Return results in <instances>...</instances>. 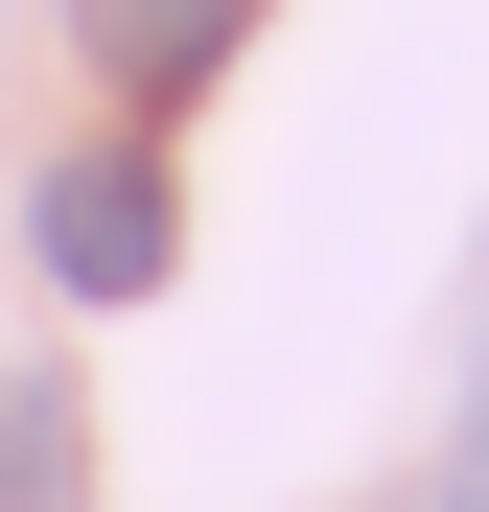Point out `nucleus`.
<instances>
[{
    "label": "nucleus",
    "mask_w": 489,
    "mask_h": 512,
    "mask_svg": "<svg viewBox=\"0 0 489 512\" xmlns=\"http://www.w3.org/2000/svg\"><path fill=\"white\" fill-rule=\"evenodd\" d=\"M24 233H47L70 303H163V280H187V163H163V140H70L24 187Z\"/></svg>",
    "instance_id": "obj_1"
},
{
    "label": "nucleus",
    "mask_w": 489,
    "mask_h": 512,
    "mask_svg": "<svg viewBox=\"0 0 489 512\" xmlns=\"http://www.w3.org/2000/svg\"><path fill=\"white\" fill-rule=\"evenodd\" d=\"M420 512H489V373H466V443H443V489Z\"/></svg>",
    "instance_id": "obj_4"
},
{
    "label": "nucleus",
    "mask_w": 489,
    "mask_h": 512,
    "mask_svg": "<svg viewBox=\"0 0 489 512\" xmlns=\"http://www.w3.org/2000/svg\"><path fill=\"white\" fill-rule=\"evenodd\" d=\"M70 47H94V94H117L140 140H163V117H187L233 47H257V0H70Z\"/></svg>",
    "instance_id": "obj_2"
},
{
    "label": "nucleus",
    "mask_w": 489,
    "mask_h": 512,
    "mask_svg": "<svg viewBox=\"0 0 489 512\" xmlns=\"http://www.w3.org/2000/svg\"><path fill=\"white\" fill-rule=\"evenodd\" d=\"M0 512H94V443H70V373H0Z\"/></svg>",
    "instance_id": "obj_3"
}]
</instances>
